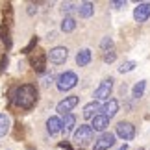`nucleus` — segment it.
Here are the masks:
<instances>
[{
	"label": "nucleus",
	"mask_w": 150,
	"mask_h": 150,
	"mask_svg": "<svg viewBox=\"0 0 150 150\" xmlns=\"http://www.w3.org/2000/svg\"><path fill=\"white\" fill-rule=\"evenodd\" d=\"M74 126H76V117L72 113L65 115V119H63V134H65V137L74 130Z\"/></svg>",
	"instance_id": "16"
},
{
	"label": "nucleus",
	"mask_w": 150,
	"mask_h": 150,
	"mask_svg": "<svg viewBox=\"0 0 150 150\" xmlns=\"http://www.w3.org/2000/svg\"><path fill=\"white\" fill-rule=\"evenodd\" d=\"M150 17V2H141L137 4V8L134 9V19L135 22H145Z\"/></svg>",
	"instance_id": "9"
},
{
	"label": "nucleus",
	"mask_w": 150,
	"mask_h": 150,
	"mask_svg": "<svg viewBox=\"0 0 150 150\" xmlns=\"http://www.w3.org/2000/svg\"><path fill=\"white\" fill-rule=\"evenodd\" d=\"M47 57L50 59L52 65H61V63H65L67 61V57H69V50L67 47H54L48 54Z\"/></svg>",
	"instance_id": "6"
},
{
	"label": "nucleus",
	"mask_w": 150,
	"mask_h": 150,
	"mask_svg": "<svg viewBox=\"0 0 150 150\" xmlns=\"http://www.w3.org/2000/svg\"><path fill=\"white\" fill-rule=\"evenodd\" d=\"M115 59H117V54H115L113 50H109V52L104 54V63H113Z\"/></svg>",
	"instance_id": "25"
},
{
	"label": "nucleus",
	"mask_w": 150,
	"mask_h": 150,
	"mask_svg": "<svg viewBox=\"0 0 150 150\" xmlns=\"http://www.w3.org/2000/svg\"><path fill=\"white\" fill-rule=\"evenodd\" d=\"M35 45H37V37H33L32 41H30V45H28V47H26L24 50H22V52H24V54H28V52H30V50H32L33 47H35Z\"/></svg>",
	"instance_id": "26"
},
{
	"label": "nucleus",
	"mask_w": 150,
	"mask_h": 150,
	"mask_svg": "<svg viewBox=\"0 0 150 150\" xmlns=\"http://www.w3.org/2000/svg\"><path fill=\"white\" fill-rule=\"evenodd\" d=\"M117 135L122 141H132L135 137V126L132 122H126V120H120L117 124Z\"/></svg>",
	"instance_id": "7"
},
{
	"label": "nucleus",
	"mask_w": 150,
	"mask_h": 150,
	"mask_svg": "<svg viewBox=\"0 0 150 150\" xmlns=\"http://www.w3.org/2000/svg\"><path fill=\"white\" fill-rule=\"evenodd\" d=\"M47 59H48L47 56L39 54L37 57H33V59H32V67L35 69L37 72H45V69H47Z\"/></svg>",
	"instance_id": "17"
},
{
	"label": "nucleus",
	"mask_w": 150,
	"mask_h": 150,
	"mask_svg": "<svg viewBox=\"0 0 150 150\" xmlns=\"http://www.w3.org/2000/svg\"><path fill=\"white\" fill-rule=\"evenodd\" d=\"M76 83H78V76H76V72H72V71L61 72L59 76H57V80H56V87L59 89L61 93L71 91L72 87H76Z\"/></svg>",
	"instance_id": "2"
},
{
	"label": "nucleus",
	"mask_w": 150,
	"mask_h": 150,
	"mask_svg": "<svg viewBox=\"0 0 150 150\" xmlns=\"http://www.w3.org/2000/svg\"><path fill=\"white\" fill-rule=\"evenodd\" d=\"M0 39L4 41L6 47H11V39H9V30H8V26H0Z\"/></svg>",
	"instance_id": "22"
},
{
	"label": "nucleus",
	"mask_w": 150,
	"mask_h": 150,
	"mask_svg": "<svg viewBox=\"0 0 150 150\" xmlns=\"http://www.w3.org/2000/svg\"><path fill=\"white\" fill-rule=\"evenodd\" d=\"M137 67V63L135 61H124V63H120V67H119V72L120 74H124V72H132V71H134V69Z\"/></svg>",
	"instance_id": "21"
},
{
	"label": "nucleus",
	"mask_w": 150,
	"mask_h": 150,
	"mask_svg": "<svg viewBox=\"0 0 150 150\" xmlns=\"http://www.w3.org/2000/svg\"><path fill=\"white\" fill-rule=\"evenodd\" d=\"M9 126H11V120L6 113H0V137H4L6 134L9 132Z\"/></svg>",
	"instance_id": "19"
},
{
	"label": "nucleus",
	"mask_w": 150,
	"mask_h": 150,
	"mask_svg": "<svg viewBox=\"0 0 150 150\" xmlns=\"http://www.w3.org/2000/svg\"><path fill=\"white\" fill-rule=\"evenodd\" d=\"M98 109H102V106H100V104L98 102H96V100H93V102H89V104H85V106H83V119H91V120H93L95 117H96V113L95 111H98Z\"/></svg>",
	"instance_id": "13"
},
{
	"label": "nucleus",
	"mask_w": 150,
	"mask_h": 150,
	"mask_svg": "<svg viewBox=\"0 0 150 150\" xmlns=\"http://www.w3.org/2000/svg\"><path fill=\"white\" fill-rule=\"evenodd\" d=\"M100 111H102V115H106L108 119H113L115 115H117V111H119V100L111 98V100L104 102V106H102Z\"/></svg>",
	"instance_id": "12"
},
{
	"label": "nucleus",
	"mask_w": 150,
	"mask_h": 150,
	"mask_svg": "<svg viewBox=\"0 0 150 150\" xmlns=\"http://www.w3.org/2000/svg\"><path fill=\"white\" fill-rule=\"evenodd\" d=\"M119 150H128V145H126V143H124V145H122V146H120Z\"/></svg>",
	"instance_id": "30"
},
{
	"label": "nucleus",
	"mask_w": 150,
	"mask_h": 150,
	"mask_svg": "<svg viewBox=\"0 0 150 150\" xmlns=\"http://www.w3.org/2000/svg\"><path fill=\"white\" fill-rule=\"evenodd\" d=\"M109 6H113V8H124V6H126V2H124V0H115V2H111V4H109Z\"/></svg>",
	"instance_id": "27"
},
{
	"label": "nucleus",
	"mask_w": 150,
	"mask_h": 150,
	"mask_svg": "<svg viewBox=\"0 0 150 150\" xmlns=\"http://www.w3.org/2000/svg\"><path fill=\"white\" fill-rule=\"evenodd\" d=\"M108 126H109V119L106 117V115H102V113H98L93 120H91V128H93V132H104V134H106Z\"/></svg>",
	"instance_id": "11"
},
{
	"label": "nucleus",
	"mask_w": 150,
	"mask_h": 150,
	"mask_svg": "<svg viewBox=\"0 0 150 150\" xmlns=\"http://www.w3.org/2000/svg\"><path fill=\"white\" fill-rule=\"evenodd\" d=\"M145 89H146V82L141 80V82H137L134 85V89H132V96H134V98H141V96L145 95Z\"/></svg>",
	"instance_id": "20"
},
{
	"label": "nucleus",
	"mask_w": 150,
	"mask_h": 150,
	"mask_svg": "<svg viewBox=\"0 0 150 150\" xmlns=\"http://www.w3.org/2000/svg\"><path fill=\"white\" fill-rule=\"evenodd\" d=\"M78 13L82 19H89V17L95 15V4L93 2H82L78 6Z\"/></svg>",
	"instance_id": "15"
},
{
	"label": "nucleus",
	"mask_w": 150,
	"mask_h": 150,
	"mask_svg": "<svg viewBox=\"0 0 150 150\" xmlns=\"http://www.w3.org/2000/svg\"><path fill=\"white\" fill-rule=\"evenodd\" d=\"M113 145H115V134L106 132V134H102L98 139L95 141L93 150H108V148H111Z\"/></svg>",
	"instance_id": "8"
},
{
	"label": "nucleus",
	"mask_w": 150,
	"mask_h": 150,
	"mask_svg": "<svg viewBox=\"0 0 150 150\" xmlns=\"http://www.w3.org/2000/svg\"><path fill=\"white\" fill-rule=\"evenodd\" d=\"M72 139L76 145H87V143L93 141V128H91V124H82L78 126L76 132H74Z\"/></svg>",
	"instance_id": "3"
},
{
	"label": "nucleus",
	"mask_w": 150,
	"mask_h": 150,
	"mask_svg": "<svg viewBox=\"0 0 150 150\" xmlns=\"http://www.w3.org/2000/svg\"><path fill=\"white\" fill-rule=\"evenodd\" d=\"M76 30V21L72 19V17H65V19L61 21V32H65V33H71Z\"/></svg>",
	"instance_id": "18"
},
{
	"label": "nucleus",
	"mask_w": 150,
	"mask_h": 150,
	"mask_svg": "<svg viewBox=\"0 0 150 150\" xmlns=\"http://www.w3.org/2000/svg\"><path fill=\"white\" fill-rule=\"evenodd\" d=\"M47 132L50 135H57V134H61L63 132V120L59 117H48L47 119Z\"/></svg>",
	"instance_id": "10"
},
{
	"label": "nucleus",
	"mask_w": 150,
	"mask_h": 150,
	"mask_svg": "<svg viewBox=\"0 0 150 150\" xmlns=\"http://www.w3.org/2000/svg\"><path fill=\"white\" fill-rule=\"evenodd\" d=\"M78 102H80V98H78L76 95L65 96V98H63V100H61V102L56 106V111L59 113V115H69V113H71L74 108L78 106Z\"/></svg>",
	"instance_id": "5"
},
{
	"label": "nucleus",
	"mask_w": 150,
	"mask_h": 150,
	"mask_svg": "<svg viewBox=\"0 0 150 150\" xmlns=\"http://www.w3.org/2000/svg\"><path fill=\"white\" fill-rule=\"evenodd\" d=\"M113 91V78H106L104 82H100V85L95 89V100H109V95Z\"/></svg>",
	"instance_id": "4"
},
{
	"label": "nucleus",
	"mask_w": 150,
	"mask_h": 150,
	"mask_svg": "<svg viewBox=\"0 0 150 150\" xmlns=\"http://www.w3.org/2000/svg\"><path fill=\"white\" fill-rule=\"evenodd\" d=\"M13 102H15V106H19L22 109H32L37 102V87L30 83L17 87L13 93Z\"/></svg>",
	"instance_id": "1"
},
{
	"label": "nucleus",
	"mask_w": 150,
	"mask_h": 150,
	"mask_svg": "<svg viewBox=\"0 0 150 150\" xmlns=\"http://www.w3.org/2000/svg\"><path fill=\"white\" fill-rule=\"evenodd\" d=\"M100 48L106 50V52H109V50L113 48V39L111 37H104L102 41H100Z\"/></svg>",
	"instance_id": "24"
},
{
	"label": "nucleus",
	"mask_w": 150,
	"mask_h": 150,
	"mask_svg": "<svg viewBox=\"0 0 150 150\" xmlns=\"http://www.w3.org/2000/svg\"><path fill=\"white\" fill-rule=\"evenodd\" d=\"M52 80H54V76L50 74V76H47V78L43 80V85H50V83H52Z\"/></svg>",
	"instance_id": "29"
},
{
	"label": "nucleus",
	"mask_w": 150,
	"mask_h": 150,
	"mask_svg": "<svg viewBox=\"0 0 150 150\" xmlns=\"http://www.w3.org/2000/svg\"><path fill=\"white\" fill-rule=\"evenodd\" d=\"M6 65H8V56H2L0 57V72L6 69Z\"/></svg>",
	"instance_id": "28"
},
{
	"label": "nucleus",
	"mask_w": 150,
	"mask_h": 150,
	"mask_svg": "<svg viewBox=\"0 0 150 150\" xmlns=\"http://www.w3.org/2000/svg\"><path fill=\"white\" fill-rule=\"evenodd\" d=\"M91 59H93V54H91V50L89 48H82L76 54V65L78 67H85V65H89Z\"/></svg>",
	"instance_id": "14"
},
{
	"label": "nucleus",
	"mask_w": 150,
	"mask_h": 150,
	"mask_svg": "<svg viewBox=\"0 0 150 150\" xmlns=\"http://www.w3.org/2000/svg\"><path fill=\"white\" fill-rule=\"evenodd\" d=\"M76 9H78V4H74V2H63L61 4L63 15H69V13H72V11H76Z\"/></svg>",
	"instance_id": "23"
}]
</instances>
